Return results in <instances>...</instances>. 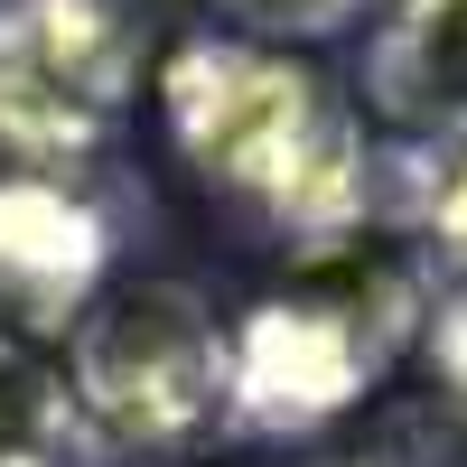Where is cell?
Listing matches in <instances>:
<instances>
[{"instance_id": "obj_1", "label": "cell", "mask_w": 467, "mask_h": 467, "mask_svg": "<svg viewBox=\"0 0 467 467\" xmlns=\"http://www.w3.org/2000/svg\"><path fill=\"white\" fill-rule=\"evenodd\" d=\"M160 94H169V131L187 150V169L215 197L262 215L308 262L356 244L365 131L327 75H308L281 47H244V37H187L160 75Z\"/></svg>"}, {"instance_id": "obj_2", "label": "cell", "mask_w": 467, "mask_h": 467, "mask_svg": "<svg viewBox=\"0 0 467 467\" xmlns=\"http://www.w3.org/2000/svg\"><path fill=\"white\" fill-rule=\"evenodd\" d=\"M66 393L103 440L169 449L206 431L234 383V337L197 281H122L66 318Z\"/></svg>"}, {"instance_id": "obj_3", "label": "cell", "mask_w": 467, "mask_h": 467, "mask_svg": "<svg viewBox=\"0 0 467 467\" xmlns=\"http://www.w3.org/2000/svg\"><path fill=\"white\" fill-rule=\"evenodd\" d=\"M402 318H420L411 290H402V271L383 290H365L356 262L318 253L308 290H281V299H262L244 318L224 411L244 420V431H308V420L346 411L383 365H393Z\"/></svg>"}, {"instance_id": "obj_4", "label": "cell", "mask_w": 467, "mask_h": 467, "mask_svg": "<svg viewBox=\"0 0 467 467\" xmlns=\"http://www.w3.org/2000/svg\"><path fill=\"white\" fill-rule=\"evenodd\" d=\"M365 112L402 140L467 150V0H393L365 47Z\"/></svg>"}, {"instance_id": "obj_5", "label": "cell", "mask_w": 467, "mask_h": 467, "mask_svg": "<svg viewBox=\"0 0 467 467\" xmlns=\"http://www.w3.org/2000/svg\"><path fill=\"white\" fill-rule=\"evenodd\" d=\"M85 440L66 374H47L19 337H0V467H66Z\"/></svg>"}, {"instance_id": "obj_6", "label": "cell", "mask_w": 467, "mask_h": 467, "mask_svg": "<svg viewBox=\"0 0 467 467\" xmlns=\"http://www.w3.org/2000/svg\"><path fill=\"white\" fill-rule=\"evenodd\" d=\"M85 150H94V122H85V112H66L57 94H37L28 75L0 66V197L47 187V178H75Z\"/></svg>"}, {"instance_id": "obj_7", "label": "cell", "mask_w": 467, "mask_h": 467, "mask_svg": "<svg viewBox=\"0 0 467 467\" xmlns=\"http://www.w3.org/2000/svg\"><path fill=\"white\" fill-rule=\"evenodd\" d=\"M224 10V28L244 37V47H318V37H337V28H356L374 0H215Z\"/></svg>"}, {"instance_id": "obj_8", "label": "cell", "mask_w": 467, "mask_h": 467, "mask_svg": "<svg viewBox=\"0 0 467 467\" xmlns=\"http://www.w3.org/2000/svg\"><path fill=\"white\" fill-rule=\"evenodd\" d=\"M420 356H431L440 402L467 420V290H449L440 308H420Z\"/></svg>"}, {"instance_id": "obj_9", "label": "cell", "mask_w": 467, "mask_h": 467, "mask_svg": "<svg viewBox=\"0 0 467 467\" xmlns=\"http://www.w3.org/2000/svg\"><path fill=\"white\" fill-rule=\"evenodd\" d=\"M420 234H431V262L458 271V290H467V150L449 160V178L431 187V215H420Z\"/></svg>"}, {"instance_id": "obj_10", "label": "cell", "mask_w": 467, "mask_h": 467, "mask_svg": "<svg viewBox=\"0 0 467 467\" xmlns=\"http://www.w3.org/2000/svg\"><path fill=\"white\" fill-rule=\"evenodd\" d=\"M318 467H383V458H318Z\"/></svg>"}]
</instances>
